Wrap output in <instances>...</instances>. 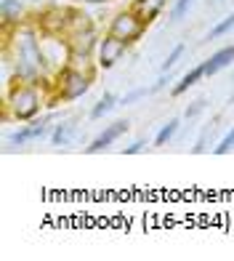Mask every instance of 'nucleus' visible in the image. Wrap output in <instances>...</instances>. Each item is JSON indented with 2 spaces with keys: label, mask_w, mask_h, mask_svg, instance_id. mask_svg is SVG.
Masks as SVG:
<instances>
[{
  "label": "nucleus",
  "mask_w": 234,
  "mask_h": 261,
  "mask_svg": "<svg viewBox=\"0 0 234 261\" xmlns=\"http://www.w3.org/2000/svg\"><path fill=\"white\" fill-rule=\"evenodd\" d=\"M3 54L11 62V83H32V86H48L51 75L43 62V30L38 21H24L19 27H3Z\"/></svg>",
  "instance_id": "f257e3e1"
},
{
  "label": "nucleus",
  "mask_w": 234,
  "mask_h": 261,
  "mask_svg": "<svg viewBox=\"0 0 234 261\" xmlns=\"http://www.w3.org/2000/svg\"><path fill=\"white\" fill-rule=\"evenodd\" d=\"M45 107L43 86H32V83H11L3 99V120L14 123H27L35 120Z\"/></svg>",
  "instance_id": "f03ea898"
},
{
  "label": "nucleus",
  "mask_w": 234,
  "mask_h": 261,
  "mask_svg": "<svg viewBox=\"0 0 234 261\" xmlns=\"http://www.w3.org/2000/svg\"><path fill=\"white\" fill-rule=\"evenodd\" d=\"M93 80H96V75H88V72H80V69L75 67H64L62 72H56L51 77V83L45 88L51 91V101L53 104H72L77 99H83L85 93L91 91Z\"/></svg>",
  "instance_id": "7ed1b4c3"
},
{
  "label": "nucleus",
  "mask_w": 234,
  "mask_h": 261,
  "mask_svg": "<svg viewBox=\"0 0 234 261\" xmlns=\"http://www.w3.org/2000/svg\"><path fill=\"white\" fill-rule=\"evenodd\" d=\"M53 120V115H38L35 120H27V123H21L16 130H11V134L6 136V152H14V149H21V147H30L35 144V141H40L45 136H51V125Z\"/></svg>",
  "instance_id": "20e7f679"
},
{
  "label": "nucleus",
  "mask_w": 234,
  "mask_h": 261,
  "mask_svg": "<svg viewBox=\"0 0 234 261\" xmlns=\"http://www.w3.org/2000/svg\"><path fill=\"white\" fill-rule=\"evenodd\" d=\"M69 54H72V48H69L64 35H45L43 32V62H45V69H48L51 77L69 64Z\"/></svg>",
  "instance_id": "39448f33"
},
{
  "label": "nucleus",
  "mask_w": 234,
  "mask_h": 261,
  "mask_svg": "<svg viewBox=\"0 0 234 261\" xmlns=\"http://www.w3.org/2000/svg\"><path fill=\"white\" fill-rule=\"evenodd\" d=\"M107 32H112L114 38H120V40H125L128 45H133V43H138L144 38V32H147V24L141 19H138L131 8L128 11H117V14L112 16V21H109V30Z\"/></svg>",
  "instance_id": "423d86ee"
},
{
  "label": "nucleus",
  "mask_w": 234,
  "mask_h": 261,
  "mask_svg": "<svg viewBox=\"0 0 234 261\" xmlns=\"http://www.w3.org/2000/svg\"><path fill=\"white\" fill-rule=\"evenodd\" d=\"M128 45L125 40L114 38L112 32H104L101 40H99V48H96V62H99V69H112L117 62H123L125 54H128Z\"/></svg>",
  "instance_id": "0eeeda50"
},
{
  "label": "nucleus",
  "mask_w": 234,
  "mask_h": 261,
  "mask_svg": "<svg viewBox=\"0 0 234 261\" xmlns=\"http://www.w3.org/2000/svg\"><path fill=\"white\" fill-rule=\"evenodd\" d=\"M128 128H131V123H128V120H114L112 125H104V130L85 147V152H88V155H99V152L109 149L112 144H117V141L128 134Z\"/></svg>",
  "instance_id": "6e6552de"
},
{
  "label": "nucleus",
  "mask_w": 234,
  "mask_h": 261,
  "mask_svg": "<svg viewBox=\"0 0 234 261\" xmlns=\"http://www.w3.org/2000/svg\"><path fill=\"white\" fill-rule=\"evenodd\" d=\"M38 27L45 35H67V6H48L38 14Z\"/></svg>",
  "instance_id": "1a4fd4ad"
},
{
  "label": "nucleus",
  "mask_w": 234,
  "mask_h": 261,
  "mask_svg": "<svg viewBox=\"0 0 234 261\" xmlns=\"http://www.w3.org/2000/svg\"><path fill=\"white\" fill-rule=\"evenodd\" d=\"M80 117L75 115V117H64V120H58L56 125H53V130H51V144L53 147H69L72 141H77V130H80Z\"/></svg>",
  "instance_id": "9d476101"
},
{
  "label": "nucleus",
  "mask_w": 234,
  "mask_h": 261,
  "mask_svg": "<svg viewBox=\"0 0 234 261\" xmlns=\"http://www.w3.org/2000/svg\"><path fill=\"white\" fill-rule=\"evenodd\" d=\"M64 38H67V43H69V48H72V51L96 54L101 35H99L96 27H88V30H80V32H72V35H64Z\"/></svg>",
  "instance_id": "9b49d317"
},
{
  "label": "nucleus",
  "mask_w": 234,
  "mask_h": 261,
  "mask_svg": "<svg viewBox=\"0 0 234 261\" xmlns=\"http://www.w3.org/2000/svg\"><path fill=\"white\" fill-rule=\"evenodd\" d=\"M3 27H19L27 21V0H0Z\"/></svg>",
  "instance_id": "f8f14e48"
},
{
  "label": "nucleus",
  "mask_w": 234,
  "mask_h": 261,
  "mask_svg": "<svg viewBox=\"0 0 234 261\" xmlns=\"http://www.w3.org/2000/svg\"><path fill=\"white\" fill-rule=\"evenodd\" d=\"M165 6H168V0H131V11L144 21L147 27L152 24V21L160 19V14L165 11Z\"/></svg>",
  "instance_id": "ddd939ff"
},
{
  "label": "nucleus",
  "mask_w": 234,
  "mask_h": 261,
  "mask_svg": "<svg viewBox=\"0 0 234 261\" xmlns=\"http://www.w3.org/2000/svg\"><path fill=\"white\" fill-rule=\"evenodd\" d=\"M231 62H234V43L231 45H224V48H218L216 54H210V59L205 62V75L213 77V75L221 72V69H226Z\"/></svg>",
  "instance_id": "4468645a"
},
{
  "label": "nucleus",
  "mask_w": 234,
  "mask_h": 261,
  "mask_svg": "<svg viewBox=\"0 0 234 261\" xmlns=\"http://www.w3.org/2000/svg\"><path fill=\"white\" fill-rule=\"evenodd\" d=\"M88 27H96V24H93V16L85 14V11L77 8V6H67V35L88 30Z\"/></svg>",
  "instance_id": "2eb2a0df"
},
{
  "label": "nucleus",
  "mask_w": 234,
  "mask_h": 261,
  "mask_svg": "<svg viewBox=\"0 0 234 261\" xmlns=\"http://www.w3.org/2000/svg\"><path fill=\"white\" fill-rule=\"evenodd\" d=\"M202 77H208V75H205V62H202V64H194L189 72H186L179 83H175V86L170 88V96H173V99H175V96H181V93H186L192 86H197V83H200Z\"/></svg>",
  "instance_id": "dca6fc26"
},
{
  "label": "nucleus",
  "mask_w": 234,
  "mask_h": 261,
  "mask_svg": "<svg viewBox=\"0 0 234 261\" xmlns=\"http://www.w3.org/2000/svg\"><path fill=\"white\" fill-rule=\"evenodd\" d=\"M114 107H120V96H114L112 91H107V93H104V96L96 101V104L91 107L88 117H91V120H101V117H104V115H109V112L114 110Z\"/></svg>",
  "instance_id": "f3484780"
},
{
  "label": "nucleus",
  "mask_w": 234,
  "mask_h": 261,
  "mask_svg": "<svg viewBox=\"0 0 234 261\" xmlns=\"http://www.w3.org/2000/svg\"><path fill=\"white\" fill-rule=\"evenodd\" d=\"M67 67H75V69H80V72H88V75H96L99 62H96V54L72 51V54H69V64H67Z\"/></svg>",
  "instance_id": "a211bd4d"
},
{
  "label": "nucleus",
  "mask_w": 234,
  "mask_h": 261,
  "mask_svg": "<svg viewBox=\"0 0 234 261\" xmlns=\"http://www.w3.org/2000/svg\"><path fill=\"white\" fill-rule=\"evenodd\" d=\"M179 125H181V117H170L165 125H160L157 136H155V147H168L173 141V136L179 134Z\"/></svg>",
  "instance_id": "6ab92c4d"
},
{
  "label": "nucleus",
  "mask_w": 234,
  "mask_h": 261,
  "mask_svg": "<svg viewBox=\"0 0 234 261\" xmlns=\"http://www.w3.org/2000/svg\"><path fill=\"white\" fill-rule=\"evenodd\" d=\"M231 30H234V11H231L229 16H224L213 30L208 32V38H205V40H218V38H224V35H229Z\"/></svg>",
  "instance_id": "aec40b11"
},
{
  "label": "nucleus",
  "mask_w": 234,
  "mask_h": 261,
  "mask_svg": "<svg viewBox=\"0 0 234 261\" xmlns=\"http://www.w3.org/2000/svg\"><path fill=\"white\" fill-rule=\"evenodd\" d=\"M184 51H186V45H184V43H175L173 48L168 51V56H165V62L160 64V72H170V69H173L175 64L181 62V56H184Z\"/></svg>",
  "instance_id": "412c9836"
},
{
  "label": "nucleus",
  "mask_w": 234,
  "mask_h": 261,
  "mask_svg": "<svg viewBox=\"0 0 234 261\" xmlns=\"http://www.w3.org/2000/svg\"><path fill=\"white\" fill-rule=\"evenodd\" d=\"M231 149H234V125H231V128L226 130V134H224V136H221V139L216 141V147H213V155H218V158H221V155H229Z\"/></svg>",
  "instance_id": "4be33fe9"
},
{
  "label": "nucleus",
  "mask_w": 234,
  "mask_h": 261,
  "mask_svg": "<svg viewBox=\"0 0 234 261\" xmlns=\"http://www.w3.org/2000/svg\"><path fill=\"white\" fill-rule=\"evenodd\" d=\"M213 128H216V123H210V125H205V128L200 130V136H197L194 147H192L194 155H202V152H208V141H210V136H213Z\"/></svg>",
  "instance_id": "5701e85b"
},
{
  "label": "nucleus",
  "mask_w": 234,
  "mask_h": 261,
  "mask_svg": "<svg viewBox=\"0 0 234 261\" xmlns=\"http://www.w3.org/2000/svg\"><path fill=\"white\" fill-rule=\"evenodd\" d=\"M147 96H152V86H149V88H147V86L133 88V91H128L125 96H120V107H123V104H136V101H141V99H147Z\"/></svg>",
  "instance_id": "b1692460"
},
{
  "label": "nucleus",
  "mask_w": 234,
  "mask_h": 261,
  "mask_svg": "<svg viewBox=\"0 0 234 261\" xmlns=\"http://www.w3.org/2000/svg\"><path fill=\"white\" fill-rule=\"evenodd\" d=\"M192 3H194V0H175L173 8H170V21H181L186 14H189Z\"/></svg>",
  "instance_id": "393cba45"
},
{
  "label": "nucleus",
  "mask_w": 234,
  "mask_h": 261,
  "mask_svg": "<svg viewBox=\"0 0 234 261\" xmlns=\"http://www.w3.org/2000/svg\"><path fill=\"white\" fill-rule=\"evenodd\" d=\"M205 107H208V99H194L189 107H186V110H184V117H186V120H194V117H200L202 112H205Z\"/></svg>",
  "instance_id": "a878e982"
},
{
  "label": "nucleus",
  "mask_w": 234,
  "mask_h": 261,
  "mask_svg": "<svg viewBox=\"0 0 234 261\" xmlns=\"http://www.w3.org/2000/svg\"><path fill=\"white\" fill-rule=\"evenodd\" d=\"M147 147H149V144H147V139H136V141H131L128 147H123L120 152H123V155H141Z\"/></svg>",
  "instance_id": "bb28decb"
},
{
  "label": "nucleus",
  "mask_w": 234,
  "mask_h": 261,
  "mask_svg": "<svg viewBox=\"0 0 234 261\" xmlns=\"http://www.w3.org/2000/svg\"><path fill=\"white\" fill-rule=\"evenodd\" d=\"M170 83H173V75H170V72H160V77L152 83V93H160L162 88H168Z\"/></svg>",
  "instance_id": "cd10ccee"
},
{
  "label": "nucleus",
  "mask_w": 234,
  "mask_h": 261,
  "mask_svg": "<svg viewBox=\"0 0 234 261\" xmlns=\"http://www.w3.org/2000/svg\"><path fill=\"white\" fill-rule=\"evenodd\" d=\"M83 3H88V6H104V3H109V0H83Z\"/></svg>",
  "instance_id": "c85d7f7f"
},
{
  "label": "nucleus",
  "mask_w": 234,
  "mask_h": 261,
  "mask_svg": "<svg viewBox=\"0 0 234 261\" xmlns=\"http://www.w3.org/2000/svg\"><path fill=\"white\" fill-rule=\"evenodd\" d=\"M231 101H234V91H231V96H229V104H231Z\"/></svg>",
  "instance_id": "c756f323"
},
{
  "label": "nucleus",
  "mask_w": 234,
  "mask_h": 261,
  "mask_svg": "<svg viewBox=\"0 0 234 261\" xmlns=\"http://www.w3.org/2000/svg\"><path fill=\"white\" fill-rule=\"evenodd\" d=\"M27 3H40V0H27Z\"/></svg>",
  "instance_id": "7c9ffc66"
},
{
  "label": "nucleus",
  "mask_w": 234,
  "mask_h": 261,
  "mask_svg": "<svg viewBox=\"0 0 234 261\" xmlns=\"http://www.w3.org/2000/svg\"><path fill=\"white\" fill-rule=\"evenodd\" d=\"M210 3H218V0H210Z\"/></svg>",
  "instance_id": "2f4dec72"
}]
</instances>
